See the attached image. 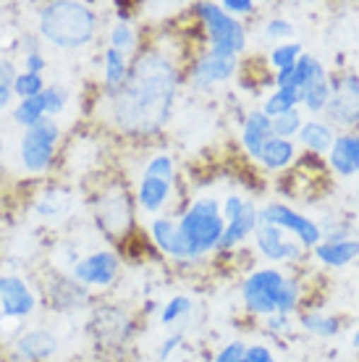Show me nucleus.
<instances>
[{"mask_svg": "<svg viewBox=\"0 0 359 362\" xmlns=\"http://www.w3.org/2000/svg\"><path fill=\"white\" fill-rule=\"evenodd\" d=\"M11 100H13V90H11L8 84H0V110L8 108Z\"/></svg>", "mask_w": 359, "mask_h": 362, "instance_id": "obj_45", "label": "nucleus"}, {"mask_svg": "<svg viewBox=\"0 0 359 362\" xmlns=\"http://www.w3.org/2000/svg\"><path fill=\"white\" fill-rule=\"evenodd\" d=\"M108 40H110V47L118 50L121 55H126V58L136 50V32L129 21H116L108 32Z\"/></svg>", "mask_w": 359, "mask_h": 362, "instance_id": "obj_28", "label": "nucleus"}, {"mask_svg": "<svg viewBox=\"0 0 359 362\" xmlns=\"http://www.w3.org/2000/svg\"><path fill=\"white\" fill-rule=\"evenodd\" d=\"M144 176H158V179L173 181V160H171V155H155L153 160L144 165Z\"/></svg>", "mask_w": 359, "mask_h": 362, "instance_id": "obj_35", "label": "nucleus"}, {"mask_svg": "<svg viewBox=\"0 0 359 362\" xmlns=\"http://www.w3.org/2000/svg\"><path fill=\"white\" fill-rule=\"evenodd\" d=\"M302 92V103H305V108L310 110V113H320V110L328 108V103H331V82H328V76L325 79H317V82L307 84Z\"/></svg>", "mask_w": 359, "mask_h": 362, "instance_id": "obj_27", "label": "nucleus"}, {"mask_svg": "<svg viewBox=\"0 0 359 362\" xmlns=\"http://www.w3.org/2000/svg\"><path fill=\"white\" fill-rule=\"evenodd\" d=\"M0 153H3V142H0Z\"/></svg>", "mask_w": 359, "mask_h": 362, "instance_id": "obj_47", "label": "nucleus"}, {"mask_svg": "<svg viewBox=\"0 0 359 362\" xmlns=\"http://www.w3.org/2000/svg\"><path fill=\"white\" fill-rule=\"evenodd\" d=\"M220 8H223L228 16H236V13H252V11H254V3H252V0H223Z\"/></svg>", "mask_w": 359, "mask_h": 362, "instance_id": "obj_41", "label": "nucleus"}, {"mask_svg": "<svg viewBox=\"0 0 359 362\" xmlns=\"http://www.w3.org/2000/svg\"><path fill=\"white\" fill-rule=\"evenodd\" d=\"M61 127L55 118H42L32 129H24L18 142V160L27 173H45L53 168L58 142H61Z\"/></svg>", "mask_w": 359, "mask_h": 362, "instance_id": "obj_5", "label": "nucleus"}, {"mask_svg": "<svg viewBox=\"0 0 359 362\" xmlns=\"http://www.w3.org/2000/svg\"><path fill=\"white\" fill-rule=\"evenodd\" d=\"M42 100H45V116L55 118L66 110L69 100H71V92H69V87H63V84H47L45 92H42Z\"/></svg>", "mask_w": 359, "mask_h": 362, "instance_id": "obj_30", "label": "nucleus"}, {"mask_svg": "<svg viewBox=\"0 0 359 362\" xmlns=\"http://www.w3.org/2000/svg\"><path fill=\"white\" fill-rule=\"evenodd\" d=\"M192 313V299L189 297H173L165 308L160 310V320L165 326H173V323H179L181 317H187Z\"/></svg>", "mask_w": 359, "mask_h": 362, "instance_id": "obj_34", "label": "nucleus"}, {"mask_svg": "<svg viewBox=\"0 0 359 362\" xmlns=\"http://www.w3.org/2000/svg\"><path fill=\"white\" fill-rule=\"evenodd\" d=\"M302 328L305 331H310V334L314 336H336L339 334V320L336 317H325V315H314V313H307V315H302Z\"/></svg>", "mask_w": 359, "mask_h": 362, "instance_id": "obj_32", "label": "nucleus"}, {"mask_svg": "<svg viewBox=\"0 0 359 362\" xmlns=\"http://www.w3.org/2000/svg\"><path fill=\"white\" fill-rule=\"evenodd\" d=\"M21 64H24V71L40 74V76H42L47 61H45V55H42V50H35V53H27V55H24V61H21Z\"/></svg>", "mask_w": 359, "mask_h": 362, "instance_id": "obj_40", "label": "nucleus"}, {"mask_svg": "<svg viewBox=\"0 0 359 362\" xmlns=\"http://www.w3.org/2000/svg\"><path fill=\"white\" fill-rule=\"evenodd\" d=\"M242 299L244 308L254 315H273V313L291 315L297 310L299 291L297 284L286 279L278 268H262L244 279Z\"/></svg>", "mask_w": 359, "mask_h": 362, "instance_id": "obj_3", "label": "nucleus"}, {"mask_svg": "<svg viewBox=\"0 0 359 362\" xmlns=\"http://www.w3.org/2000/svg\"><path fill=\"white\" fill-rule=\"evenodd\" d=\"M18 76V69L11 58H0V84H13V79Z\"/></svg>", "mask_w": 359, "mask_h": 362, "instance_id": "obj_42", "label": "nucleus"}, {"mask_svg": "<svg viewBox=\"0 0 359 362\" xmlns=\"http://www.w3.org/2000/svg\"><path fill=\"white\" fill-rule=\"evenodd\" d=\"M242 362H244V360H242Z\"/></svg>", "mask_w": 359, "mask_h": 362, "instance_id": "obj_49", "label": "nucleus"}, {"mask_svg": "<svg viewBox=\"0 0 359 362\" xmlns=\"http://www.w3.org/2000/svg\"><path fill=\"white\" fill-rule=\"evenodd\" d=\"M265 35H268L270 40H283V37L294 35V27L288 24L286 18H270L268 27H265Z\"/></svg>", "mask_w": 359, "mask_h": 362, "instance_id": "obj_38", "label": "nucleus"}, {"mask_svg": "<svg viewBox=\"0 0 359 362\" xmlns=\"http://www.w3.org/2000/svg\"><path fill=\"white\" fill-rule=\"evenodd\" d=\"M299 139H302V145H305L310 153L323 155V153H331L336 134H333V129L328 127V124L307 121V124H302V129H299Z\"/></svg>", "mask_w": 359, "mask_h": 362, "instance_id": "obj_23", "label": "nucleus"}, {"mask_svg": "<svg viewBox=\"0 0 359 362\" xmlns=\"http://www.w3.org/2000/svg\"><path fill=\"white\" fill-rule=\"evenodd\" d=\"M45 79L40 74H29V71H18V76L13 79L11 90H13V98L27 100V98H37L45 92Z\"/></svg>", "mask_w": 359, "mask_h": 362, "instance_id": "obj_29", "label": "nucleus"}, {"mask_svg": "<svg viewBox=\"0 0 359 362\" xmlns=\"http://www.w3.org/2000/svg\"><path fill=\"white\" fill-rule=\"evenodd\" d=\"M181 344V334H173V336H168L165 341H163V346H160V360H168L173 352H176V346Z\"/></svg>", "mask_w": 359, "mask_h": 362, "instance_id": "obj_44", "label": "nucleus"}, {"mask_svg": "<svg viewBox=\"0 0 359 362\" xmlns=\"http://www.w3.org/2000/svg\"><path fill=\"white\" fill-rule=\"evenodd\" d=\"M0 357H3V349H0Z\"/></svg>", "mask_w": 359, "mask_h": 362, "instance_id": "obj_48", "label": "nucleus"}, {"mask_svg": "<svg viewBox=\"0 0 359 362\" xmlns=\"http://www.w3.org/2000/svg\"><path fill=\"white\" fill-rule=\"evenodd\" d=\"M354 346H359V331L354 334Z\"/></svg>", "mask_w": 359, "mask_h": 362, "instance_id": "obj_46", "label": "nucleus"}, {"mask_svg": "<svg viewBox=\"0 0 359 362\" xmlns=\"http://www.w3.org/2000/svg\"><path fill=\"white\" fill-rule=\"evenodd\" d=\"M179 71L160 50H144L129 64L126 82L108 98L110 116L126 136H150L171 118Z\"/></svg>", "mask_w": 359, "mask_h": 362, "instance_id": "obj_1", "label": "nucleus"}, {"mask_svg": "<svg viewBox=\"0 0 359 362\" xmlns=\"http://www.w3.org/2000/svg\"><path fill=\"white\" fill-rule=\"evenodd\" d=\"M176 223H179L187 260H202L207 252L218 250V242H220L225 228V221L220 216V205H218L216 197L194 199Z\"/></svg>", "mask_w": 359, "mask_h": 362, "instance_id": "obj_4", "label": "nucleus"}, {"mask_svg": "<svg viewBox=\"0 0 359 362\" xmlns=\"http://www.w3.org/2000/svg\"><path fill=\"white\" fill-rule=\"evenodd\" d=\"M244 349H247V344H242V341H231V344H225L223 349L216 354V360L213 362H242Z\"/></svg>", "mask_w": 359, "mask_h": 362, "instance_id": "obj_37", "label": "nucleus"}, {"mask_svg": "<svg viewBox=\"0 0 359 362\" xmlns=\"http://www.w3.org/2000/svg\"><path fill=\"white\" fill-rule=\"evenodd\" d=\"M314 255L317 260L331 268H343L349 265L351 260L359 257V242L357 239H341V242H320L314 247Z\"/></svg>", "mask_w": 359, "mask_h": 362, "instance_id": "obj_21", "label": "nucleus"}, {"mask_svg": "<svg viewBox=\"0 0 359 362\" xmlns=\"http://www.w3.org/2000/svg\"><path fill=\"white\" fill-rule=\"evenodd\" d=\"M257 218H260V226H276L281 231H291L302 247H317L323 242V231H320V226L314 223L312 218L302 216V213L291 210L288 205L270 202L262 210H257Z\"/></svg>", "mask_w": 359, "mask_h": 362, "instance_id": "obj_7", "label": "nucleus"}, {"mask_svg": "<svg viewBox=\"0 0 359 362\" xmlns=\"http://www.w3.org/2000/svg\"><path fill=\"white\" fill-rule=\"evenodd\" d=\"M37 305L40 299L21 276H0V320H24Z\"/></svg>", "mask_w": 359, "mask_h": 362, "instance_id": "obj_10", "label": "nucleus"}, {"mask_svg": "<svg viewBox=\"0 0 359 362\" xmlns=\"http://www.w3.org/2000/svg\"><path fill=\"white\" fill-rule=\"evenodd\" d=\"M257 226H260L257 208H254L252 202H247V208H244L242 216L236 218V221H231V223H225L223 236H220V242H218V250H231V247L242 245L247 236H252L257 231Z\"/></svg>", "mask_w": 359, "mask_h": 362, "instance_id": "obj_20", "label": "nucleus"}, {"mask_svg": "<svg viewBox=\"0 0 359 362\" xmlns=\"http://www.w3.org/2000/svg\"><path fill=\"white\" fill-rule=\"evenodd\" d=\"M257 250L273 263H294L302 257V245L283 239V231L276 226H257Z\"/></svg>", "mask_w": 359, "mask_h": 362, "instance_id": "obj_14", "label": "nucleus"}, {"mask_svg": "<svg viewBox=\"0 0 359 362\" xmlns=\"http://www.w3.org/2000/svg\"><path fill=\"white\" fill-rule=\"evenodd\" d=\"M299 55H302V45H299V42H286V45L273 47V53H270V64L281 71V69H288V66L297 64Z\"/></svg>", "mask_w": 359, "mask_h": 362, "instance_id": "obj_33", "label": "nucleus"}, {"mask_svg": "<svg viewBox=\"0 0 359 362\" xmlns=\"http://www.w3.org/2000/svg\"><path fill=\"white\" fill-rule=\"evenodd\" d=\"M302 124H305V121H302V113H299V110H288L283 116L270 118L273 136H278V139H291L294 134H299Z\"/></svg>", "mask_w": 359, "mask_h": 362, "instance_id": "obj_31", "label": "nucleus"}, {"mask_svg": "<svg viewBox=\"0 0 359 362\" xmlns=\"http://www.w3.org/2000/svg\"><path fill=\"white\" fill-rule=\"evenodd\" d=\"M173 181L158 179V176H144L139 181V189H136V202L144 213H160L163 205L171 199Z\"/></svg>", "mask_w": 359, "mask_h": 362, "instance_id": "obj_18", "label": "nucleus"}, {"mask_svg": "<svg viewBox=\"0 0 359 362\" xmlns=\"http://www.w3.org/2000/svg\"><path fill=\"white\" fill-rule=\"evenodd\" d=\"M302 103V92L297 87H281L265 100V108L262 113L268 118H276V116H283L288 110H297V105Z\"/></svg>", "mask_w": 359, "mask_h": 362, "instance_id": "obj_25", "label": "nucleus"}, {"mask_svg": "<svg viewBox=\"0 0 359 362\" xmlns=\"http://www.w3.org/2000/svg\"><path fill=\"white\" fill-rule=\"evenodd\" d=\"M126 74H129V58L108 47L102 53V92H105V98H110L126 82Z\"/></svg>", "mask_w": 359, "mask_h": 362, "instance_id": "obj_22", "label": "nucleus"}, {"mask_svg": "<svg viewBox=\"0 0 359 362\" xmlns=\"http://www.w3.org/2000/svg\"><path fill=\"white\" fill-rule=\"evenodd\" d=\"M244 362H276V357L265 344H252L244 349Z\"/></svg>", "mask_w": 359, "mask_h": 362, "instance_id": "obj_39", "label": "nucleus"}, {"mask_svg": "<svg viewBox=\"0 0 359 362\" xmlns=\"http://www.w3.org/2000/svg\"><path fill=\"white\" fill-rule=\"evenodd\" d=\"M236 74V55H220L207 50L197 58V64L192 66V87L194 90H210L220 82H228Z\"/></svg>", "mask_w": 359, "mask_h": 362, "instance_id": "obj_12", "label": "nucleus"}, {"mask_svg": "<svg viewBox=\"0 0 359 362\" xmlns=\"http://www.w3.org/2000/svg\"><path fill=\"white\" fill-rule=\"evenodd\" d=\"M50 302L58 313H79L90 302V291L73 279H55L50 284Z\"/></svg>", "mask_w": 359, "mask_h": 362, "instance_id": "obj_15", "label": "nucleus"}, {"mask_svg": "<svg viewBox=\"0 0 359 362\" xmlns=\"http://www.w3.org/2000/svg\"><path fill=\"white\" fill-rule=\"evenodd\" d=\"M11 116H13V121H16L21 129H32L35 124H40V121L45 118V100H42V95L18 100V105L13 108Z\"/></svg>", "mask_w": 359, "mask_h": 362, "instance_id": "obj_26", "label": "nucleus"}, {"mask_svg": "<svg viewBox=\"0 0 359 362\" xmlns=\"http://www.w3.org/2000/svg\"><path fill=\"white\" fill-rule=\"evenodd\" d=\"M244 208H247V199L239 197V194H228L223 202V210H220V216H223L225 223H231V221H236V218L242 216Z\"/></svg>", "mask_w": 359, "mask_h": 362, "instance_id": "obj_36", "label": "nucleus"}, {"mask_svg": "<svg viewBox=\"0 0 359 362\" xmlns=\"http://www.w3.org/2000/svg\"><path fill=\"white\" fill-rule=\"evenodd\" d=\"M131 218H134V213H131L129 192H124V189L105 192V194L98 199V223L108 236L129 234Z\"/></svg>", "mask_w": 359, "mask_h": 362, "instance_id": "obj_11", "label": "nucleus"}, {"mask_svg": "<svg viewBox=\"0 0 359 362\" xmlns=\"http://www.w3.org/2000/svg\"><path fill=\"white\" fill-rule=\"evenodd\" d=\"M294 155H297V150H294V142H291V139L270 136L268 142H265V147H262L260 160L265 163V168L278 171V168H286V165L294 160Z\"/></svg>", "mask_w": 359, "mask_h": 362, "instance_id": "obj_24", "label": "nucleus"}, {"mask_svg": "<svg viewBox=\"0 0 359 362\" xmlns=\"http://www.w3.org/2000/svg\"><path fill=\"white\" fill-rule=\"evenodd\" d=\"M118 271H121V260H118L116 252L110 250H98V252H90L79 257V263L71 268V279L79 281L81 286H95V289H105L113 281L118 279Z\"/></svg>", "mask_w": 359, "mask_h": 362, "instance_id": "obj_9", "label": "nucleus"}, {"mask_svg": "<svg viewBox=\"0 0 359 362\" xmlns=\"http://www.w3.org/2000/svg\"><path fill=\"white\" fill-rule=\"evenodd\" d=\"M199 18L205 21L207 37H210V50L220 55H239L247 47V29L242 21L228 16L218 3H199Z\"/></svg>", "mask_w": 359, "mask_h": 362, "instance_id": "obj_6", "label": "nucleus"}, {"mask_svg": "<svg viewBox=\"0 0 359 362\" xmlns=\"http://www.w3.org/2000/svg\"><path fill=\"white\" fill-rule=\"evenodd\" d=\"M150 236H153V242L158 245L160 252H165L173 260H187L176 221H171V218H153L150 221Z\"/></svg>", "mask_w": 359, "mask_h": 362, "instance_id": "obj_17", "label": "nucleus"}, {"mask_svg": "<svg viewBox=\"0 0 359 362\" xmlns=\"http://www.w3.org/2000/svg\"><path fill=\"white\" fill-rule=\"evenodd\" d=\"M98 35V13L79 0H53L40 8L37 37L61 50H81Z\"/></svg>", "mask_w": 359, "mask_h": 362, "instance_id": "obj_2", "label": "nucleus"}, {"mask_svg": "<svg viewBox=\"0 0 359 362\" xmlns=\"http://www.w3.org/2000/svg\"><path fill=\"white\" fill-rule=\"evenodd\" d=\"M357 173H359V171H357Z\"/></svg>", "mask_w": 359, "mask_h": 362, "instance_id": "obj_50", "label": "nucleus"}, {"mask_svg": "<svg viewBox=\"0 0 359 362\" xmlns=\"http://www.w3.org/2000/svg\"><path fill=\"white\" fill-rule=\"evenodd\" d=\"M331 103L325 108V116L336 127H357L359 124V79L354 74L346 76H331Z\"/></svg>", "mask_w": 359, "mask_h": 362, "instance_id": "obj_8", "label": "nucleus"}, {"mask_svg": "<svg viewBox=\"0 0 359 362\" xmlns=\"http://www.w3.org/2000/svg\"><path fill=\"white\" fill-rule=\"evenodd\" d=\"M270 136H273V129H270V118L262 113V110H252L247 121H244V132H242V142H244V150L254 158V160H260L262 155V147L268 142Z\"/></svg>", "mask_w": 359, "mask_h": 362, "instance_id": "obj_19", "label": "nucleus"}, {"mask_svg": "<svg viewBox=\"0 0 359 362\" xmlns=\"http://www.w3.org/2000/svg\"><path fill=\"white\" fill-rule=\"evenodd\" d=\"M288 326H291V323H288V315H283V313H273V315H268L270 334H283Z\"/></svg>", "mask_w": 359, "mask_h": 362, "instance_id": "obj_43", "label": "nucleus"}, {"mask_svg": "<svg viewBox=\"0 0 359 362\" xmlns=\"http://www.w3.org/2000/svg\"><path fill=\"white\" fill-rule=\"evenodd\" d=\"M61 349V341L47 328H32L24 331L13 341V357L16 362H50Z\"/></svg>", "mask_w": 359, "mask_h": 362, "instance_id": "obj_13", "label": "nucleus"}, {"mask_svg": "<svg viewBox=\"0 0 359 362\" xmlns=\"http://www.w3.org/2000/svg\"><path fill=\"white\" fill-rule=\"evenodd\" d=\"M331 168L339 176H354L359 171V134L349 132V134H339L333 139L331 147Z\"/></svg>", "mask_w": 359, "mask_h": 362, "instance_id": "obj_16", "label": "nucleus"}]
</instances>
